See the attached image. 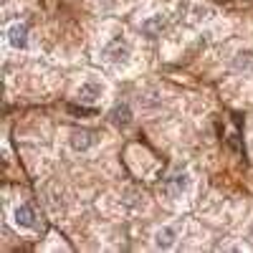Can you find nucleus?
Here are the masks:
<instances>
[{
    "mask_svg": "<svg viewBox=\"0 0 253 253\" xmlns=\"http://www.w3.org/2000/svg\"><path fill=\"white\" fill-rule=\"evenodd\" d=\"M190 185H193V180H190L187 172H172L162 182V195L170 200H182L190 193Z\"/></svg>",
    "mask_w": 253,
    "mask_h": 253,
    "instance_id": "f257e3e1",
    "label": "nucleus"
},
{
    "mask_svg": "<svg viewBox=\"0 0 253 253\" xmlns=\"http://www.w3.org/2000/svg\"><path fill=\"white\" fill-rule=\"evenodd\" d=\"M101 94H104V84H99V81H94V79L84 81L81 86L76 89V99H79L81 104H89V107L101 99Z\"/></svg>",
    "mask_w": 253,
    "mask_h": 253,
    "instance_id": "f03ea898",
    "label": "nucleus"
},
{
    "mask_svg": "<svg viewBox=\"0 0 253 253\" xmlns=\"http://www.w3.org/2000/svg\"><path fill=\"white\" fill-rule=\"evenodd\" d=\"M104 61H109V63H126L129 61V46L124 43L122 38H114L112 43L104 46Z\"/></svg>",
    "mask_w": 253,
    "mask_h": 253,
    "instance_id": "7ed1b4c3",
    "label": "nucleus"
},
{
    "mask_svg": "<svg viewBox=\"0 0 253 253\" xmlns=\"http://www.w3.org/2000/svg\"><path fill=\"white\" fill-rule=\"evenodd\" d=\"M177 238H180L177 225H162V228L155 230V248L157 251H170V248H175Z\"/></svg>",
    "mask_w": 253,
    "mask_h": 253,
    "instance_id": "20e7f679",
    "label": "nucleus"
},
{
    "mask_svg": "<svg viewBox=\"0 0 253 253\" xmlns=\"http://www.w3.org/2000/svg\"><path fill=\"white\" fill-rule=\"evenodd\" d=\"M167 26H170V18L162 15V13H155L147 20H142V33L147 38H157V36H162L167 31Z\"/></svg>",
    "mask_w": 253,
    "mask_h": 253,
    "instance_id": "39448f33",
    "label": "nucleus"
},
{
    "mask_svg": "<svg viewBox=\"0 0 253 253\" xmlns=\"http://www.w3.org/2000/svg\"><path fill=\"white\" fill-rule=\"evenodd\" d=\"M13 223H15L20 230H33V228H36V210H33V205L20 203V205L15 208V213H13Z\"/></svg>",
    "mask_w": 253,
    "mask_h": 253,
    "instance_id": "423d86ee",
    "label": "nucleus"
},
{
    "mask_svg": "<svg viewBox=\"0 0 253 253\" xmlns=\"http://www.w3.org/2000/svg\"><path fill=\"white\" fill-rule=\"evenodd\" d=\"M96 142H99L96 134L89 132V129H76V132H71V137H69V144H71L74 152H86V150H91Z\"/></svg>",
    "mask_w": 253,
    "mask_h": 253,
    "instance_id": "0eeeda50",
    "label": "nucleus"
},
{
    "mask_svg": "<svg viewBox=\"0 0 253 253\" xmlns=\"http://www.w3.org/2000/svg\"><path fill=\"white\" fill-rule=\"evenodd\" d=\"M5 36H8V43H10L13 48H18V51L28 48V26H26V23H13V26L5 31Z\"/></svg>",
    "mask_w": 253,
    "mask_h": 253,
    "instance_id": "6e6552de",
    "label": "nucleus"
},
{
    "mask_svg": "<svg viewBox=\"0 0 253 253\" xmlns=\"http://www.w3.org/2000/svg\"><path fill=\"white\" fill-rule=\"evenodd\" d=\"M109 119H112V124H114V126L124 129V126H129V124H132V109L126 107V104H119V107H114V109H112Z\"/></svg>",
    "mask_w": 253,
    "mask_h": 253,
    "instance_id": "1a4fd4ad",
    "label": "nucleus"
},
{
    "mask_svg": "<svg viewBox=\"0 0 253 253\" xmlns=\"http://www.w3.org/2000/svg\"><path fill=\"white\" fill-rule=\"evenodd\" d=\"M96 3H99L101 8H114V5L119 3V0H96Z\"/></svg>",
    "mask_w": 253,
    "mask_h": 253,
    "instance_id": "9d476101",
    "label": "nucleus"
}]
</instances>
